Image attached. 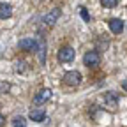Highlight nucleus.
<instances>
[{
  "mask_svg": "<svg viewBox=\"0 0 127 127\" xmlns=\"http://www.w3.org/2000/svg\"><path fill=\"white\" fill-rule=\"evenodd\" d=\"M25 65H27V64H25L23 60H20V62L16 60V62H14V71H16V72H23V71L27 69Z\"/></svg>",
  "mask_w": 127,
  "mask_h": 127,
  "instance_id": "nucleus-13",
  "label": "nucleus"
},
{
  "mask_svg": "<svg viewBox=\"0 0 127 127\" xmlns=\"http://www.w3.org/2000/svg\"><path fill=\"white\" fill-rule=\"evenodd\" d=\"M83 64L87 67H97L101 64V55L97 51H87L83 55Z\"/></svg>",
  "mask_w": 127,
  "mask_h": 127,
  "instance_id": "nucleus-2",
  "label": "nucleus"
},
{
  "mask_svg": "<svg viewBox=\"0 0 127 127\" xmlns=\"http://www.w3.org/2000/svg\"><path fill=\"white\" fill-rule=\"evenodd\" d=\"M74 58V50L71 46H62L58 50V60L60 62H71Z\"/></svg>",
  "mask_w": 127,
  "mask_h": 127,
  "instance_id": "nucleus-4",
  "label": "nucleus"
},
{
  "mask_svg": "<svg viewBox=\"0 0 127 127\" xmlns=\"http://www.w3.org/2000/svg\"><path fill=\"white\" fill-rule=\"evenodd\" d=\"M37 44H39V41L35 37H23L18 42L20 50H23V51H37Z\"/></svg>",
  "mask_w": 127,
  "mask_h": 127,
  "instance_id": "nucleus-1",
  "label": "nucleus"
},
{
  "mask_svg": "<svg viewBox=\"0 0 127 127\" xmlns=\"http://www.w3.org/2000/svg\"><path fill=\"white\" fill-rule=\"evenodd\" d=\"M60 18V9L58 7H55L51 12H48L44 18H42V23L46 25V27H51V25H55L57 23V20Z\"/></svg>",
  "mask_w": 127,
  "mask_h": 127,
  "instance_id": "nucleus-6",
  "label": "nucleus"
},
{
  "mask_svg": "<svg viewBox=\"0 0 127 127\" xmlns=\"http://www.w3.org/2000/svg\"><path fill=\"white\" fill-rule=\"evenodd\" d=\"M12 16V7L7 2H0V20H7Z\"/></svg>",
  "mask_w": 127,
  "mask_h": 127,
  "instance_id": "nucleus-10",
  "label": "nucleus"
},
{
  "mask_svg": "<svg viewBox=\"0 0 127 127\" xmlns=\"http://www.w3.org/2000/svg\"><path fill=\"white\" fill-rule=\"evenodd\" d=\"M4 124H5V118H4L2 113H0V127H4Z\"/></svg>",
  "mask_w": 127,
  "mask_h": 127,
  "instance_id": "nucleus-16",
  "label": "nucleus"
},
{
  "mask_svg": "<svg viewBox=\"0 0 127 127\" xmlns=\"http://www.w3.org/2000/svg\"><path fill=\"white\" fill-rule=\"evenodd\" d=\"M79 14H81V18H83L85 21H90V16H88V12H87L85 7H79Z\"/></svg>",
  "mask_w": 127,
  "mask_h": 127,
  "instance_id": "nucleus-15",
  "label": "nucleus"
},
{
  "mask_svg": "<svg viewBox=\"0 0 127 127\" xmlns=\"http://www.w3.org/2000/svg\"><path fill=\"white\" fill-rule=\"evenodd\" d=\"M122 87H124V90H127V79H124V83H122Z\"/></svg>",
  "mask_w": 127,
  "mask_h": 127,
  "instance_id": "nucleus-17",
  "label": "nucleus"
},
{
  "mask_svg": "<svg viewBox=\"0 0 127 127\" xmlns=\"http://www.w3.org/2000/svg\"><path fill=\"white\" fill-rule=\"evenodd\" d=\"M37 41H39V44H37V57H39L41 64H44L46 62V41L42 37L37 39Z\"/></svg>",
  "mask_w": 127,
  "mask_h": 127,
  "instance_id": "nucleus-11",
  "label": "nucleus"
},
{
  "mask_svg": "<svg viewBox=\"0 0 127 127\" xmlns=\"http://www.w3.org/2000/svg\"><path fill=\"white\" fill-rule=\"evenodd\" d=\"M28 118L32 120V122H42L44 118H46V111L42 109V108H34L28 113Z\"/></svg>",
  "mask_w": 127,
  "mask_h": 127,
  "instance_id": "nucleus-8",
  "label": "nucleus"
},
{
  "mask_svg": "<svg viewBox=\"0 0 127 127\" xmlns=\"http://www.w3.org/2000/svg\"><path fill=\"white\" fill-rule=\"evenodd\" d=\"M109 30L113 32V34H120L124 30V21L120 18H111L109 20Z\"/></svg>",
  "mask_w": 127,
  "mask_h": 127,
  "instance_id": "nucleus-9",
  "label": "nucleus"
},
{
  "mask_svg": "<svg viewBox=\"0 0 127 127\" xmlns=\"http://www.w3.org/2000/svg\"><path fill=\"white\" fill-rule=\"evenodd\" d=\"M50 97H51V90H50V88H42V90H39V92L35 94L34 104H42V102H46Z\"/></svg>",
  "mask_w": 127,
  "mask_h": 127,
  "instance_id": "nucleus-7",
  "label": "nucleus"
},
{
  "mask_svg": "<svg viewBox=\"0 0 127 127\" xmlns=\"http://www.w3.org/2000/svg\"><path fill=\"white\" fill-rule=\"evenodd\" d=\"M12 125H14V127H27V120H25L23 117H16V118L12 120Z\"/></svg>",
  "mask_w": 127,
  "mask_h": 127,
  "instance_id": "nucleus-12",
  "label": "nucleus"
},
{
  "mask_svg": "<svg viewBox=\"0 0 127 127\" xmlns=\"http://www.w3.org/2000/svg\"><path fill=\"white\" fill-rule=\"evenodd\" d=\"M79 81H81V74H79L78 71H69V72L64 74V83L65 85L76 87V85H79Z\"/></svg>",
  "mask_w": 127,
  "mask_h": 127,
  "instance_id": "nucleus-3",
  "label": "nucleus"
},
{
  "mask_svg": "<svg viewBox=\"0 0 127 127\" xmlns=\"http://www.w3.org/2000/svg\"><path fill=\"white\" fill-rule=\"evenodd\" d=\"M101 4H102V7L111 9V7H115V5L118 4V0H101Z\"/></svg>",
  "mask_w": 127,
  "mask_h": 127,
  "instance_id": "nucleus-14",
  "label": "nucleus"
},
{
  "mask_svg": "<svg viewBox=\"0 0 127 127\" xmlns=\"http://www.w3.org/2000/svg\"><path fill=\"white\" fill-rule=\"evenodd\" d=\"M104 104H106V108H109V109H115V108L118 106V94H115V92H106V94H104Z\"/></svg>",
  "mask_w": 127,
  "mask_h": 127,
  "instance_id": "nucleus-5",
  "label": "nucleus"
}]
</instances>
